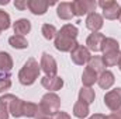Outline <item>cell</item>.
Instances as JSON below:
<instances>
[{
  "mask_svg": "<svg viewBox=\"0 0 121 119\" xmlns=\"http://www.w3.org/2000/svg\"><path fill=\"white\" fill-rule=\"evenodd\" d=\"M78 34H79V30L76 25H73V24L62 25L55 36V39H54L55 48L59 52H72L79 45V42L76 41Z\"/></svg>",
  "mask_w": 121,
  "mask_h": 119,
  "instance_id": "obj_1",
  "label": "cell"
},
{
  "mask_svg": "<svg viewBox=\"0 0 121 119\" xmlns=\"http://www.w3.org/2000/svg\"><path fill=\"white\" fill-rule=\"evenodd\" d=\"M60 107V98L56 92H47L42 95L39 104H38V115L35 119L52 118Z\"/></svg>",
  "mask_w": 121,
  "mask_h": 119,
  "instance_id": "obj_2",
  "label": "cell"
},
{
  "mask_svg": "<svg viewBox=\"0 0 121 119\" xmlns=\"http://www.w3.org/2000/svg\"><path fill=\"white\" fill-rule=\"evenodd\" d=\"M39 73H41V66L34 58L27 59V62L23 64V67L20 69L18 71V81L23 84V86H32L37 79L39 77Z\"/></svg>",
  "mask_w": 121,
  "mask_h": 119,
  "instance_id": "obj_3",
  "label": "cell"
},
{
  "mask_svg": "<svg viewBox=\"0 0 121 119\" xmlns=\"http://www.w3.org/2000/svg\"><path fill=\"white\" fill-rule=\"evenodd\" d=\"M97 6L103 10V18L118 20L121 17V6L114 0H100Z\"/></svg>",
  "mask_w": 121,
  "mask_h": 119,
  "instance_id": "obj_4",
  "label": "cell"
},
{
  "mask_svg": "<svg viewBox=\"0 0 121 119\" xmlns=\"http://www.w3.org/2000/svg\"><path fill=\"white\" fill-rule=\"evenodd\" d=\"M75 17H82L85 14L94 13L97 8V1L94 0H75L70 3Z\"/></svg>",
  "mask_w": 121,
  "mask_h": 119,
  "instance_id": "obj_5",
  "label": "cell"
},
{
  "mask_svg": "<svg viewBox=\"0 0 121 119\" xmlns=\"http://www.w3.org/2000/svg\"><path fill=\"white\" fill-rule=\"evenodd\" d=\"M41 70L45 73V77H55L58 73V63L55 58L47 52L41 55V62H39Z\"/></svg>",
  "mask_w": 121,
  "mask_h": 119,
  "instance_id": "obj_6",
  "label": "cell"
},
{
  "mask_svg": "<svg viewBox=\"0 0 121 119\" xmlns=\"http://www.w3.org/2000/svg\"><path fill=\"white\" fill-rule=\"evenodd\" d=\"M91 53L90 51L85 46V45H78L72 52H70V59L75 64L78 66H83V64H87V62L90 60Z\"/></svg>",
  "mask_w": 121,
  "mask_h": 119,
  "instance_id": "obj_7",
  "label": "cell"
},
{
  "mask_svg": "<svg viewBox=\"0 0 121 119\" xmlns=\"http://www.w3.org/2000/svg\"><path fill=\"white\" fill-rule=\"evenodd\" d=\"M104 104L111 112L120 109L121 108V87H117L114 90L107 91L106 95H104Z\"/></svg>",
  "mask_w": 121,
  "mask_h": 119,
  "instance_id": "obj_8",
  "label": "cell"
},
{
  "mask_svg": "<svg viewBox=\"0 0 121 119\" xmlns=\"http://www.w3.org/2000/svg\"><path fill=\"white\" fill-rule=\"evenodd\" d=\"M104 39H106L104 34H101V32H91L87 36V39H86V48L90 52H94V53L101 52V45H103Z\"/></svg>",
  "mask_w": 121,
  "mask_h": 119,
  "instance_id": "obj_9",
  "label": "cell"
},
{
  "mask_svg": "<svg viewBox=\"0 0 121 119\" xmlns=\"http://www.w3.org/2000/svg\"><path fill=\"white\" fill-rule=\"evenodd\" d=\"M103 24H104V18H103L101 14H99L96 11L87 14V17H86V27L91 32H99L103 28Z\"/></svg>",
  "mask_w": 121,
  "mask_h": 119,
  "instance_id": "obj_10",
  "label": "cell"
},
{
  "mask_svg": "<svg viewBox=\"0 0 121 119\" xmlns=\"http://www.w3.org/2000/svg\"><path fill=\"white\" fill-rule=\"evenodd\" d=\"M41 84L45 90H48V92H55L63 87V79L59 76L55 77H42L41 79Z\"/></svg>",
  "mask_w": 121,
  "mask_h": 119,
  "instance_id": "obj_11",
  "label": "cell"
},
{
  "mask_svg": "<svg viewBox=\"0 0 121 119\" xmlns=\"http://www.w3.org/2000/svg\"><path fill=\"white\" fill-rule=\"evenodd\" d=\"M49 3L45 0H28V10L34 16H44L48 11Z\"/></svg>",
  "mask_w": 121,
  "mask_h": 119,
  "instance_id": "obj_12",
  "label": "cell"
},
{
  "mask_svg": "<svg viewBox=\"0 0 121 119\" xmlns=\"http://www.w3.org/2000/svg\"><path fill=\"white\" fill-rule=\"evenodd\" d=\"M13 31H14V35L26 36L27 34H30L31 31V21L27 20V18L16 20V23H13Z\"/></svg>",
  "mask_w": 121,
  "mask_h": 119,
  "instance_id": "obj_13",
  "label": "cell"
},
{
  "mask_svg": "<svg viewBox=\"0 0 121 119\" xmlns=\"http://www.w3.org/2000/svg\"><path fill=\"white\" fill-rule=\"evenodd\" d=\"M114 81H116L114 73L110 71V70H104L101 74H99V80H97V83H99L100 88H103V90L111 88L113 84H114Z\"/></svg>",
  "mask_w": 121,
  "mask_h": 119,
  "instance_id": "obj_14",
  "label": "cell"
},
{
  "mask_svg": "<svg viewBox=\"0 0 121 119\" xmlns=\"http://www.w3.org/2000/svg\"><path fill=\"white\" fill-rule=\"evenodd\" d=\"M56 16L59 17L60 20H65V21L72 20L75 16H73L70 3H68V1H62V3H59V4L56 6Z\"/></svg>",
  "mask_w": 121,
  "mask_h": 119,
  "instance_id": "obj_15",
  "label": "cell"
},
{
  "mask_svg": "<svg viewBox=\"0 0 121 119\" xmlns=\"http://www.w3.org/2000/svg\"><path fill=\"white\" fill-rule=\"evenodd\" d=\"M13 69V59L10 53L0 52V74L1 76H10L9 73Z\"/></svg>",
  "mask_w": 121,
  "mask_h": 119,
  "instance_id": "obj_16",
  "label": "cell"
},
{
  "mask_svg": "<svg viewBox=\"0 0 121 119\" xmlns=\"http://www.w3.org/2000/svg\"><path fill=\"white\" fill-rule=\"evenodd\" d=\"M14 97L16 95H13V94H3L0 97V119H9V116H10L9 107Z\"/></svg>",
  "mask_w": 121,
  "mask_h": 119,
  "instance_id": "obj_17",
  "label": "cell"
},
{
  "mask_svg": "<svg viewBox=\"0 0 121 119\" xmlns=\"http://www.w3.org/2000/svg\"><path fill=\"white\" fill-rule=\"evenodd\" d=\"M99 80V74L90 69V67H86L82 73V83H83V87H91L94 83H97Z\"/></svg>",
  "mask_w": 121,
  "mask_h": 119,
  "instance_id": "obj_18",
  "label": "cell"
},
{
  "mask_svg": "<svg viewBox=\"0 0 121 119\" xmlns=\"http://www.w3.org/2000/svg\"><path fill=\"white\" fill-rule=\"evenodd\" d=\"M73 116L78 119H85L89 116L90 114V109H89V105L82 102V101H76L75 105H73Z\"/></svg>",
  "mask_w": 121,
  "mask_h": 119,
  "instance_id": "obj_19",
  "label": "cell"
},
{
  "mask_svg": "<svg viewBox=\"0 0 121 119\" xmlns=\"http://www.w3.org/2000/svg\"><path fill=\"white\" fill-rule=\"evenodd\" d=\"M23 104L24 101L14 97L13 101L10 102V107H9V112L13 118H23Z\"/></svg>",
  "mask_w": 121,
  "mask_h": 119,
  "instance_id": "obj_20",
  "label": "cell"
},
{
  "mask_svg": "<svg viewBox=\"0 0 121 119\" xmlns=\"http://www.w3.org/2000/svg\"><path fill=\"white\" fill-rule=\"evenodd\" d=\"M101 60L104 63L106 67H113L117 66L118 62L121 60V51H116V52H110V53H104L101 56Z\"/></svg>",
  "mask_w": 121,
  "mask_h": 119,
  "instance_id": "obj_21",
  "label": "cell"
},
{
  "mask_svg": "<svg viewBox=\"0 0 121 119\" xmlns=\"http://www.w3.org/2000/svg\"><path fill=\"white\" fill-rule=\"evenodd\" d=\"M94 98H96V92L91 87H82L79 90V101L90 105L91 102H94Z\"/></svg>",
  "mask_w": 121,
  "mask_h": 119,
  "instance_id": "obj_22",
  "label": "cell"
},
{
  "mask_svg": "<svg viewBox=\"0 0 121 119\" xmlns=\"http://www.w3.org/2000/svg\"><path fill=\"white\" fill-rule=\"evenodd\" d=\"M9 45L14 49H27L28 48V41L26 39V36L21 35H11L9 38Z\"/></svg>",
  "mask_w": 121,
  "mask_h": 119,
  "instance_id": "obj_23",
  "label": "cell"
},
{
  "mask_svg": "<svg viewBox=\"0 0 121 119\" xmlns=\"http://www.w3.org/2000/svg\"><path fill=\"white\" fill-rule=\"evenodd\" d=\"M116 51H120V44H118V41L114 39V38L107 36V38L103 41V45H101V52H103V55H104V53H110V52H116Z\"/></svg>",
  "mask_w": 121,
  "mask_h": 119,
  "instance_id": "obj_24",
  "label": "cell"
},
{
  "mask_svg": "<svg viewBox=\"0 0 121 119\" xmlns=\"http://www.w3.org/2000/svg\"><path fill=\"white\" fill-rule=\"evenodd\" d=\"M38 115V104L24 101L23 104V116L24 118H37Z\"/></svg>",
  "mask_w": 121,
  "mask_h": 119,
  "instance_id": "obj_25",
  "label": "cell"
},
{
  "mask_svg": "<svg viewBox=\"0 0 121 119\" xmlns=\"http://www.w3.org/2000/svg\"><path fill=\"white\" fill-rule=\"evenodd\" d=\"M87 67H90L93 69L97 74H101L104 70H106V66H104V63H103V60H101V56H91L90 60L87 62Z\"/></svg>",
  "mask_w": 121,
  "mask_h": 119,
  "instance_id": "obj_26",
  "label": "cell"
},
{
  "mask_svg": "<svg viewBox=\"0 0 121 119\" xmlns=\"http://www.w3.org/2000/svg\"><path fill=\"white\" fill-rule=\"evenodd\" d=\"M41 34H42V36H44L45 39L51 41V39H55V36H56V34H58V30H56L55 25H52V24H44V25L41 27Z\"/></svg>",
  "mask_w": 121,
  "mask_h": 119,
  "instance_id": "obj_27",
  "label": "cell"
},
{
  "mask_svg": "<svg viewBox=\"0 0 121 119\" xmlns=\"http://www.w3.org/2000/svg\"><path fill=\"white\" fill-rule=\"evenodd\" d=\"M10 25H11V18H10L9 13H6L4 10L0 8V30L1 31L9 30Z\"/></svg>",
  "mask_w": 121,
  "mask_h": 119,
  "instance_id": "obj_28",
  "label": "cell"
},
{
  "mask_svg": "<svg viewBox=\"0 0 121 119\" xmlns=\"http://www.w3.org/2000/svg\"><path fill=\"white\" fill-rule=\"evenodd\" d=\"M10 87H11L10 76H3V77H0V92H4V91L10 90Z\"/></svg>",
  "mask_w": 121,
  "mask_h": 119,
  "instance_id": "obj_29",
  "label": "cell"
},
{
  "mask_svg": "<svg viewBox=\"0 0 121 119\" xmlns=\"http://www.w3.org/2000/svg\"><path fill=\"white\" fill-rule=\"evenodd\" d=\"M14 6H16V8H18V10L23 11V10L28 8V0H16Z\"/></svg>",
  "mask_w": 121,
  "mask_h": 119,
  "instance_id": "obj_30",
  "label": "cell"
},
{
  "mask_svg": "<svg viewBox=\"0 0 121 119\" xmlns=\"http://www.w3.org/2000/svg\"><path fill=\"white\" fill-rule=\"evenodd\" d=\"M51 119H70V115L65 111H58Z\"/></svg>",
  "mask_w": 121,
  "mask_h": 119,
  "instance_id": "obj_31",
  "label": "cell"
},
{
  "mask_svg": "<svg viewBox=\"0 0 121 119\" xmlns=\"http://www.w3.org/2000/svg\"><path fill=\"white\" fill-rule=\"evenodd\" d=\"M106 118V115H103V114H93L89 119H104Z\"/></svg>",
  "mask_w": 121,
  "mask_h": 119,
  "instance_id": "obj_32",
  "label": "cell"
},
{
  "mask_svg": "<svg viewBox=\"0 0 121 119\" xmlns=\"http://www.w3.org/2000/svg\"><path fill=\"white\" fill-rule=\"evenodd\" d=\"M104 119H120V118L117 116V114H116V112H111L110 115H107V116H106Z\"/></svg>",
  "mask_w": 121,
  "mask_h": 119,
  "instance_id": "obj_33",
  "label": "cell"
},
{
  "mask_svg": "<svg viewBox=\"0 0 121 119\" xmlns=\"http://www.w3.org/2000/svg\"><path fill=\"white\" fill-rule=\"evenodd\" d=\"M114 112H116V114H117V116L121 119V108H120V109H117V111H114Z\"/></svg>",
  "mask_w": 121,
  "mask_h": 119,
  "instance_id": "obj_34",
  "label": "cell"
},
{
  "mask_svg": "<svg viewBox=\"0 0 121 119\" xmlns=\"http://www.w3.org/2000/svg\"><path fill=\"white\" fill-rule=\"evenodd\" d=\"M0 4H4L6 6V4H9V0H0Z\"/></svg>",
  "mask_w": 121,
  "mask_h": 119,
  "instance_id": "obj_35",
  "label": "cell"
},
{
  "mask_svg": "<svg viewBox=\"0 0 121 119\" xmlns=\"http://www.w3.org/2000/svg\"><path fill=\"white\" fill-rule=\"evenodd\" d=\"M117 66H118V69H120V71H121V60L118 62V64H117Z\"/></svg>",
  "mask_w": 121,
  "mask_h": 119,
  "instance_id": "obj_36",
  "label": "cell"
},
{
  "mask_svg": "<svg viewBox=\"0 0 121 119\" xmlns=\"http://www.w3.org/2000/svg\"><path fill=\"white\" fill-rule=\"evenodd\" d=\"M42 119H51V118H42Z\"/></svg>",
  "mask_w": 121,
  "mask_h": 119,
  "instance_id": "obj_37",
  "label": "cell"
},
{
  "mask_svg": "<svg viewBox=\"0 0 121 119\" xmlns=\"http://www.w3.org/2000/svg\"><path fill=\"white\" fill-rule=\"evenodd\" d=\"M0 34H1V30H0Z\"/></svg>",
  "mask_w": 121,
  "mask_h": 119,
  "instance_id": "obj_38",
  "label": "cell"
},
{
  "mask_svg": "<svg viewBox=\"0 0 121 119\" xmlns=\"http://www.w3.org/2000/svg\"><path fill=\"white\" fill-rule=\"evenodd\" d=\"M120 21H121V17H120Z\"/></svg>",
  "mask_w": 121,
  "mask_h": 119,
  "instance_id": "obj_39",
  "label": "cell"
}]
</instances>
